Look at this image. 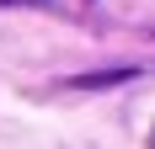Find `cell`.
<instances>
[{"instance_id":"6da1fadb","label":"cell","mask_w":155,"mask_h":149,"mask_svg":"<svg viewBox=\"0 0 155 149\" xmlns=\"http://www.w3.org/2000/svg\"><path fill=\"white\" fill-rule=\"evenodd\" d=\"M32 5H48V0H32Z\"/></svg>"},{"instance_id":"7a4b0ae2","label":"cell","mask_w":155,"mask_h":149,"mask_svg":"<svg viewBox=\"0 0 155 149\" xmlns=\"http://www.w3.org/2000/svg\"><path fill=\"white\" fill-rule=\"evenodd\" d=\"M150 144H155V133H150Z\"/></svg>"}]
</instances>
